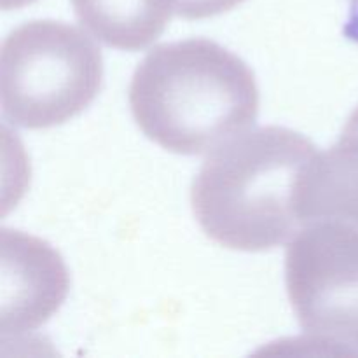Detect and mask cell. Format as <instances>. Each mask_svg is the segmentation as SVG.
<instances>
[{
    "label": "cell",
    "mask_w": 358,
    "mask_h": 358,
    "mask_svg": "<svg viewBox=\"0 0 358 358\" xmlns=\"http://www.w3.org/2000/svg\"><path fill=\"white\" fill-rule=\"evenodd\" d=\"M34 2L35 0H0V6H2L3 10H10V9H21V7Z\"/></svg>",
    "instance_id": "9"
},
{
    "label": "cell",
    "mask_w": 358,
    "mask_h": 358,
    "mask_svg": "<svg viewBox=\"0 0 358 358\" xmlns=\"http://www.w3.org/2000/svg\"><path fill=\"white\" fill-rule=\"evenodd\" d=\"M128 100L143 135L182 156L210 152L259 115L252 69L208 38L150 49L133 72Z\"/></svg>",
    "instance_id": "1"
},
{
    "label": "cell",
    "mask_w": 358,
    "mask_h": 358,
    "mask_svg": "<svg viewBox=\"0 0 358 358\" xmlns=\"http://www.w3.org/2000/svg\"><path fill=\"white\" fill-rule=\"evenodd\" d=\"M296 208L303 227L331 220L358 231V107L338 142L306 164Z\"/></svg>",
    "instance_id": "6"
},
{
    "label": "cell",
    "mask_w": 358,
    "mask_h": 358,
    "mask_svg": "<svg viewBox=\"0 0 358 358\" xmlns=\"http://www.w3.org/2000/svg\"><path fill=\"white\" fill-rule=\"evenodd\" d=\"M317 145L283 126L241 131L210 150L192 180V213L220 247L266 252L301 229L299 178Z\"/></svg>",
    "instance_id": "2"
},
{
    "label": "cell",
    "mask_w": 358,
    "mask_h": 358,
    "mask_svg": "<svg viewBox=\"0 0 358 358\" xmlns=\"http://www.w3.org/2000/svg\"><path fill=\"white\" fill-rule=\"evenodd\" d=\"M245 0H175V14L184 20H205L234 9Z\"/></svg>",
    "instance_id": "8"
},
{
    "label": "cell",
    "mask_w": 358,
    "mask_h": 358,
    "mask_svg": "<svg viewBox=\"0 0 358 358\" xmlns=\"http://www.w3.org/2000/svg\"><path fill=\"white\" fill-rule=\"evenodd\" d=\"M84 28L108 48L140 51L170 24L175 0H72Z\"/></svg>",
    "instance_id": "7"
},
{
    "label": "cell",
    "mask_w": 358,
    "mask_h": 358,
    "mask_svg": "<svg viewBox=\"0 0 358 358\" xmlns=\"http://www.w3.org/2000/svg\"><path fill=\"white\" fill-rule=\"evenodd\" d=\"M101 79L103 58L96 42L65 21H27L2 42V112L20 128L70 121L96 98Z\"/></svg>",
    "instance_id": "3"
},
{
    "label": "cell",
    "mask_w": 358,
    "mask_h": 358,
    "mask_svg": "<svg viewBox=\"0 0 358 358\" xmlns=\"http://www.w3.org/2000/svg\"><path fill=\"white\" fill-rule=\"evenodd\" d=\"M285 287L297 322L329 353L358 357V231L313 222L287 243Z\"/></svg>",
    "instance_id": "4"
},
{
    "label": "cell",
    "mask_w": 358,
    "mask_h": 358,
    "mask_svg": "<svg viewBox=\"0 0 358 358\" xmlns=\"http://www.w3.org/2000/svg\"><path fill=\"white\" fill-rule=\"evenodd\" d=\"M0 289L2 336L27 334L59 310L70 289L69 269L44 240L2 229Z\"/></svg>",
    "instance_id": "5"
}]
</instances>
